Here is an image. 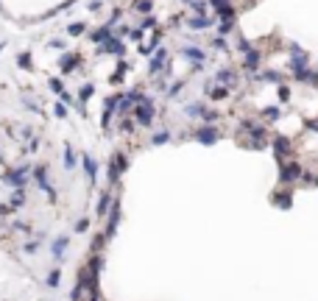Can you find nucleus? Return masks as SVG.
Masks as SVG:
<instances>
[{
    "label": "nucleus",
    "instance_id": "nucleus-1",
    "mask_svg": "<svg viewBox=\"0 0 318 301\" xmlns=\"http://www.w3.org/2000/svg\"><path fill=\"white\" fill-rule=\"evenodd\" d=\"M134 120L140 126H151L154 123V100L148 98V95H143V100L134 106Z\"/></svg>",
    "mask_w": 318,
    "mask_h": 301
},
{
    "label": "nucleus",
    "instance_id": "nucleus-2",
    "mask_svg": "<svg viewBox=\"0 0 318 301\" xmlns=\"http://www.w3.org/2000/svg\"><path fill=\"white\" fill-rule=\"evenodd\" d=\"M3 178H6V181H9L14 190H23V187H25V181H28V165H20L17 170H9V173H6Z\"/></svg>",
    "mask_w": 318,
    "mask_h": 301
},
{
    "label": "nucleus",
    "instance_id": "nucleus-3",
    "mask_svg": "<svg viewBox=\"0 0 318 301\" xmlns=\"http://www.w3.org/2000/svg\"><path fill=\"white\" fill-rule=\"evenodd\" d=\"M285 184H293L296 178H302V165H296V162H282V173H279Z\"/></svg>",
    "mask_w": 318,
    "mask_h": 301
},
{
    "label": "nucleus",
    "instance_id": "nucleus-4",
    "mask_svg": "<svg viewBox=\"0 0 318 301\" xmlns=\"http://www.w3.org/2000/svg\"><path fill=\"white\" fill-rule=\"evenodd\" d=\"M159 70H171V67H168V50H165V48H159L157 53H154L151 67H148V73H151V76H157Z\"/></svg>",
    "mask_w": 318,
    "mask_h": 301
},
{
    "label": "nucleus",
    "instance_id": "nucleus-5",
    "mask_svg": "<svg viewBox=\"0 0 318 301\" xmlns=\"http://www.w3.org/2000/svg\"><path fill=\"white\" fill-rule=\"evenodd\" d=\"M34 176H36V181H39V187L45 190L48 195H50V201H56V190H53V184H50V176H48V170L42 165L34 170Z\"/></svg>",
    "mask_w": 318,
    "mask_h": 301
},
{
    "label": "nucleus",
    "instance_id": "nucleus-6",
    "mask_svg": "<svg viewBox=\"0 0 318 301\" xmlns=\"http://www.w3.org/2000/svg\"><path fill=\"white\" fill-rule=\"evenodd\" d=\"M182 56L187 59V62H193L195 70H198L201 64H207V53L201 50V48H182Z\"/></svg>",
    "mask_w": 318,
    "mask_h": 301
},
{
    "label": "nucleus",
    "instance_id": "nucleus-7",
    "mask_svg": "<svg viewBox=\"0 0 318 301\" xmlns=\"http://www.w3.org/2000/svg\"><path fill=\"white\" fill-rule=\"evenodd\" d=\"M123 170H126V156H123V154H114L112 162H109V178H112V181H117Z\"/></svg>",
    "mask_w": 318,
    "mask_h": 301
},
{
    "label": "nucleus",
    "instance_id": "nucleus-8",
    "mask_svg": "<svg viewBox=\"0 0 318 301\" xmlns=\"http://www.w3.org/2000/svg\"><path fill=\"white\" fill-rule=\"evenodd\" d=\"M195 137H198V143L212 145V143L218 140V128H212V126H201V128L195 131Z\"/></svg>",
    "mask_w": 318,
    "mask_h": 301
},
{
    "label": "nucleus",
    "instance_id": "nucleus-9",
    "mask_svg": "<svg viewBox=\"0 0 318 301\" xmlns=\"http://www.w3.org/2000/svg\"><path fill=\"white\" fill-rule=\"evenodd\" d=\"M101 53H112V56H123V42L120 39H109V42H103L101 45Z\"/></svg>",
    "mask_w": 318,
    "mask_h": 301
},
{
    "label": "nucleus",
    "instance_id": "nucleus-10",
    "mask_svg": "<svg viewBox=\"0 0 318 301\" xmlns=\"http://www.w3.org/2000/svg\"><path fill=\"white\" fill-rule=\"evenodd\" d=\"M81 165H84V173H87V178H90V181H95V176H98V162H95L92 156H84V159H81Z\"/></svg>",
    "mask_w": 318,
    "mask_h": 301
},
{
    "label": "nucleus",
    "instance_id": "nucleus-11",
    "mask_svg": "<svg viewBox=\"0 0 318 301\" xmlns=\"http://www.w3.org/2000/svg\"><path fill=\"white\" fill-rule=\"evenodd\" d=\"M215 84L218 87H232V84H235V73H232V70H218V76H215Z\"/></svg>",
    "mask_w": 318,
    "mask_h": 301
},
{
    "label": "nucleus",
    "instance_id": "nucleus-12",
    "mask_svg": "<svg viewBox=\"0 0 318 301\" xmlns=\"http://www.w3.org/2000/svg\"><path fill=\"white\" fill-rule=\"evenodd\" d=\"M112 215H109V226H106V240L109 237H114V229H117V221H120V209H117V201H114V206H112Z\"/></svg>",
    "mask_w": 318,
    "mask_h": 301
},
{
    "label": "nucleus",
    "instance_id": "nucleus-13",
    "mask_svg": "<svg viewBox=\"0 0 318 301\" xmlns=\"http://www.w3.org/2000/svg\"><path fill=\"white\" fill-rule=\"evenodd\" d=\"M290 148H293V145L287 143V140H285V137H279V140H276V143H273V154L279 156V162H282V156L287 154V151H290Z\"/></svg>",
    "mask_w": 318,
    "mask_h": 301
},
{
    "label": "nucleus",
    "instance_id": "nucleus-14",
    "mask_svg": "<svg viewBox=\"0 0 318 301\" xmlns=\"http://www.w3.org/2000/svg\"><path fill=\"white\" fill-rule=\"evenodd\" d=\"M246 67H249V70H257V67H260V53H257L254 48L246 50Z\"/></svg>",
    "mask_w": 318,
    "mask_h": 301
},
{
    "label": "nucleus",
    "instance_id": "nucleus-15",
    "mask_svg": "<svg viewBox=\"0 0 318 301\" xmlns=\"http://www.w3.org/2000/svg\"><path fill=\"white\" fill-rule=\"evenodd\" d=\"M64 248H67V237H59L56 243H53V254H50V256H53V259L59 262V259L64 256Z\"/></svg>",
    "mask_w": 318,
    "mask_h": 301
},
{
    "label": "nucleus",
    "instance_id": "nucleus-16",
    "mask_svg": "<svg viewBox=\"0 0 318 301\" xmlns=\"http://www.w3.org/2000/svg\"><path fill=\"white\" fill-rule=\"evenodd\" d=\"M209 25H212V17H193V20H190V28H195V31H201V28H209Z\"/></svg>",
    "mask_w": 318,
    "mask_h": 301
},
{
    "label": "nucleus",
    "instance_id": "nucleus-17",
    "mask_svg": "<svg viewBox=\"0 0 318 301\" xmlns=\"http://www.w3.org/2000/svg\"><path fill=\"white\" fill-rule=\"evenodd\" d=\"M184 111H187V114H190V117H204V103H193V106H187V109H184Z\"/></svg>",
    "mask_w": 318,
    "mask_h": 301
},
{
    "label": "nucleus",
    "instance_id": "nucleus-18",
    "mask_svg": "<svg viewBox=\"0 0 318 301\" xmlns=\"http://www.w3.org/2000/svg\"><path fill=\"white\" fill-rule=\"evenodd\" d=\"M23 204H25V187L23 190H14L12 204H9V206H23Z\"/></svg>",
    "mask_w": 318,
    "mask_h": 301
},
{
    "label": "nucleus",
    "instance_id": "nucleus-19",
    "mask_svg": "<svg viewBox=\"0 0 318 301\" xmlns=\"http://www.w3.org/2000/svg\"><path fill=\"white\" fill-rule=\"evenodd\" d=\"M64 167H67V170L76 167V151H73V148H64Z\"/></svg>",
    "mask_w": 318,
    "mask_h": 301
},
{
    "label": "nucleus",
    "instance_id": "nucleus-20",
    "mask_svg": "<svg viewBox=\"0 0 318 301\" xmlns=\"http://www.w3.org/2000/svg\"><path fill=\"white\" fill-rule=\"evenodd\" d=\"M109 209H112V206H109V192H106V195H101V201H98V215H106Z\"/></svg>",
    "mask_w": 318,
    "mask_h": 301
},
{
    "label": "nucleus",
    "instance_id": "nucleus-21",
    "mask_svg": "<svg viewBox=\"0 0 318 301\" xmlns=\"http://www.w3.org/2000/svg\"><path fill=\"white\" fill-rule=\"evenodd\" d=\"M76 64H79V59H76V56H62V70H73Z\"/></svg>",
    "mask_w": 318,
    "mask_h": 301
},
{
    "label": "nucleus",
    "instance_id": "nucleus-22",
    "mask_svg": "<svg viewBox=\"0 0 318 301\" xmlns=\"http://www.w3.org/2000/svg\"><path fill=\"white\" fill-rule=\"evenodd\" d=\"M262 117H265V120H271V123H276V120H279V109H276V106H271V109L262 111Z\"/></svg>",
    "mask_w": 318,
    "mask_h": 301
},
{
    "label": "nucleus",
    "instance_id": "nucleus-23",
    "mask_svg": "<svg viewBox=\"0 0 318 301\" xmlns=\"http://www.w3.org/2000/svg\"><path fill=\"white\" fill-rule=\"evenodd\" d=\"M168 140H171V131H157L151 143H154V145H162V143H168Z\"/></svg>",
    "mask_w": 318,
    "mask_h": 301
},
{
    "label": "nucleus",
    "instance_id": "nucleus-24",
    "mask_svg": "<svg viewBox=\"0 0 318 301\" xmlns=\"http://www.w3.org/2000/svg\"><path fill=\"white\" fill-rule=\"evenodd\" d=\"M134 11H140V14H148V11H151V0H137Z\"/></svg>",
    "mask_w": 318,
    "mask_h": 301
},
{
    "label": "nucleus",
    "instance_id": "nucleus-25",
    "mask_svg": "<svg viewBox=\"0 0 318 301\" xmlns=\"http://www.w3.org/2000/svg\"><path fill=\"white\" fill-rule=\"evenodd\" d=\"M67 33L70 36H81V33H84V22H73V25L67 28Z\"/></svg>",
    "mask_w": 318,
    "mask_h": 301
},
{
    "label": "nucleus",
    "instance_id": "nucleus-26",
    "mask_svg": "<svg viewBox=\"0 0 318 301\" xmlns=\"http://www.w3.org/2000/svg\"><path fill=\"white\" fill-rule=\"evenodd\" d=\"M229 95V89L226 87H218V89H212V100H223Z\"/></svg>",
    "mask_w": 318,
    "mask_h": 301
},
{
    "label": "nucleus",
    "instance_id": "nucleus-27",
    "mask_svg": "<svg viewBox=\"0 0 318 301\" xmlns=\"http://www.w3.org/2000/svg\"><path fill=\"white\" fill-rule=\"evenodd\" d=\"M59 276H62L59 270H50V273H48V285H50V287H59Z\"/></svg>",
    "mask_w": 318,
    "mask_h": 301
},
{
    "label": "nucleus",
    "instance_id": "nucleus-28",
    "mask_svg": "<svg viewBox=\"0 0 318 301\" xmlns=\"http://www.w3.org/2000/svg\"><path fill=\"white\" fill-rule=\"evenodd\" d=\"M90 95H92V84H84V87H81V103L90 100Z\"/></svg>",
    "mask_w": 318,
    "mask_h": 301
},
{
    "label": "nucleus",
    "instance_id": "nucleus-29",
    "mask_svg": "<svg viewBox=\"0 0 318 301\" xmlns=\"http://www.w3.org/2000/svg\"><path fill=\"white\" fill-rule=\"evenodd\" d=\"M265 81H273V84H279V81H282V78H279V73H265Z\"/></svg>",
    "mask_w": 318,
    "mask_h": 301
},
{
    "label": "nucleus",
    "instance_id": "nucleus-30",
    "mask_svg": "<svg viewBox=\"0 0 318 301\" xmlns=\"http://www.w3.org/2000/svg\"><path fill=\"white\" fill-rule=\"evenodd\" d=\"M279 98H282V103H287V100H290V92H287V87H279Z\"/></svg>",
    "mask_w": 318,
    "mask_h": 301
},
{
    "label": "nucleus",
    "instance_id": "nucleus-31",
    "mask_svg": "<svg viewBox=\"0 0 318 301\" xmlns=\"http://www.w3.org/2000/svg\"><path fill=\"white\" fill-rule=\"evenodd\" d=\"M87 226H90V223H87V221H79V223H76V232H87Z\"/></svg>",
    "mask_w": 318,
    "mask_h": 301
},
{
    "label": "nucleus",
    "instance_id": "nucleus-32",
    "mask_svg": "<svg viewBox=\"0 0 318 301\" xmlns=\"http://www.w3.org/2000/svg\"><path fill=\"white\" fill-rule=\"evenodd\" d=\"M20 64H23V67H28V64H31V56H28V53H23V56H20Z\"/></svg>",
    "mask_w": 318,
    "mask_h": 301
},
{
    "label": "nucleus",
    "instance_id": "nucleus-33",
    "mask_svg": "<svg viewBox=\"0 0 318 301\" xmlns=\"http://www.w3.org/2000/svg\"><path fill=\"white\" fill-rule=\"evenodd\" d=\"M101 9V0H90V11H98Z\"/></svg>",
    "mask_w": 318,
    "mask_h": 301
},
{
    "label": "nucleus",
    "instance_id": "nucleus-34",
    "mask_svg": "<svg viewBox=\"0 0 318 301\" xmlns=\"http://www.w3.org/2000/svg\"><path fill=\"white\" fill-rule=\"evenodd\" d=\"M56 114H59V117H67V109H64V106L59 103V106H56Z\"/></svg>",
    "mask_w": 318,
    "mask_h": 301
},
{
    "label": "nucleus",
    "instance_id": "nucleus-35",
    "mask_svg": "<svg viewBox=\"0 0 318 301\" xmlns=\"http://www.w3.org/2000/svg\"><path fill=\"white\" fill-rule=\"evenodd\" d=\"M50 89H56V92H62V81H56V78H53V81H50Z\"/></svg>",
    "mask_w": 318,
    "mask_h": 301
}]
</instances>
